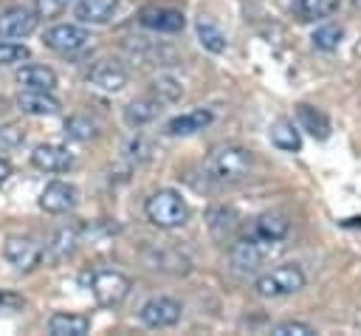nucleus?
<instances>
[{
  "mask_svg": "<svg viewBox=\"0 0 361 336\" xmlns=\"http://www.w3.org/2000/svg\"><path fill=\"white\" fill-rule=\"evenodd\" d=\"M251 169V152L245 147H217L209 158H206V175L217 184H234L243 181Z\"/></svg>",
  "mask_w": 361,
  "mask_h": 336,
  "instance_id": "nucleus-1",
  "label": "nucleus"
},
{
  "mask_svg": "<svg viewBox=\"0 0 361 336\" xmlns=\"http://www.w3.org/2000/svg\"><path fill=\"white\" fill-rule=\"evenodd\" d=\"M144 212H147V220L158 229H178L189 220V206L180 198V192H175V189L152 192L144 203Z\"/></svg>",
  "mask_w": 361,
  "mask_h": 336,
  "instance_id": "nucleus-2",
  "label": "nucleus"
},
{
  "mask_svg": "<svg viewBox=\"0 0 361 336\" xmlns=\"http://www.w3.org/2000/svg\"><path fill=\"white\" fill-rule=\"evenodd\" d=\"M279 251V243L276 240H265L259 234H251V237H237L228 248V263L248 274V271H257L265 260H271L274 254Z\"/></svg>",
  "mask_w": 361,
  "mask_h": 336,
  "instance_id": "nucleus-3",
  "label": "nucleus"
},
{
  "mask_svg": "<svg viewBox=\"0 0 361 336\" xmlns=\"http://www.w3.org/2000/svg\"><path fill=\"white\" fill-rule=\"evenodd\" d=\"M305 282H307V277H305V271H302L299 263H282V265L271 268L268 274L257 277L254 288H257L259 296L274 299V296H288V294L302 291Z\"/></svg>",
  "mask_w": 361,
  "mask_h": 336,
  "instance_id": "nucleus-4",
  "label": "nucleus"
},
{
  "mask_svg": "<svg viewBox=\"0 0 361 336\" xmlns=\"http://www.w3.org/2000/svg\"><path fill=\"white\" fill-rule=\"evenodd\" d=\"M90 291L102 308H116L130 294V277L116 271V268H99L90 277Z\"/></svg>",
  "mask_w": 361,
  "mask_h": 336,
  "instance_id": "nucleus-5",
  "label": "nucleus"
},
{
  "mask_svg": "<svg viewBox=\"0 0 361 336\" xmlns=\"http://www.w3.org/2000/svg\"><path fill=\"white\" fill-rule=\"evenodd\" d=\"M42 42H45V48H51L56 54H76V51L87 48L90 31L82 23H59V25L45 31Z\"/></svg>",
  "mask_w": 361,
  "mask_h": 336,
  "instance_id": "nucleus-6",
  "label": "nucleus"
},
{
  "mask_svg": "<svg viewBox=\"0 0 361 336\" xmlns=\"http://www.w3.org/2000/svg\"><path fill=\"white\" fill-rule=\"evenodd\" d=\"M180 316H183V305H180L178 299H172V296H152V299H147V302L141 305V311H138V319H141L147 328H152V330L172 328V325L180 322Z\"/></svg>",
  "mask_w": 361,
  "mask_h": 336,
  "instance_id": "nucleus-7",
  "label": "nucleus"
},
{
  "mask_svg": "<svg viewBox=\"0 0 361 336\" xmlns=\"http://www.w3.org/2000/svg\"><path fill=\"white\" fill-rule=\"evenodd\" d=\"M39 25V14L25 6L6 8L0 14V40H25Z\"/></svg>",
  "mask_w": 361,
  "mask_h": 336,
  "instance_id": "nucleus-8",
  "label": "nucleus"
},
{
  "mask_svg": "<svg viewBox=\"0 0 361 336\" xmlns=\"http://www.w3.org/2000/svg\"><path fill=\"white\" fill-rule=\"evenodd\" d=\"M3 257L17 271H34L42 263V246L31 237H8L3 246Z\"/></svg>",
  "mask_w": 361,
  "mask_h": 336,
  "instance_id": "nucleus-9",
  "label": "nucleus"
},
{
  "mask_svg": "<svg viewBox=\"0 0 361 336\" xmlns=\"http://www.w3.org/2000/svg\"><path fill=\"white\" fill-rule=\"evenodd\" d=\"M76 203H79V189L68 181H51L39 192V209H45L48 215H65Z\"/></svg>",
  "mask_w": 361,
  "mask_h": 336,
  "instance_id": "nucleus-10",
  "label": "nucleus"
},
{
  "mask_svg": "<svg viewBox=\"0 0 361 336\" xmlns=\"http://www.w3.org/2000/svg\"><path fill=\"white\" fill-rule=\"evenodd\" d=\"M76 246H79V229H76V226H62V229H56V232L51 234V240L45 243V248H42V263H48V265H62L65 260L73 257Z\"/></svg>",
  "mask_w": 361,
  "mask_h": 336,
  "instance_id": "nucleus-11",
  "label": "nucleus"
},
{
  "mask_svg": "<svg viewBox=\"0 0 361 336\" xmlns=\"http://www.w3.org/2000/svg\"><path fill=\"white\" fill-rule=\"evenodd\" d=\"M138 23L149 31H164V34H175V31H183L186 25V17L178 11V8H164V6H149L138 14Z\"/></svg>",
  "mask_w": 361,
  "mask_h": 336,
  "instance_id": "nucleus-12",
  "label": "nucleus"
},
{
  "mask_svg": "<svg viewBox=\"0 0 361 336\" xmlns=\"http://www.w3.org/2000/svg\"><path fill=\"white\" fill-rule=\"evenodd\" d=\"M87 82L96 85L99 90L116 93V90H121V88H127L130 79H127V71H124L121 65H116V62H110V59H99V62L90 65Z\"/></svg>",
  "mask_w": 361,
  "mask_h": 336,
  "instance_id": "nucleus-13",
  "label": "nucleus"
},
{
  "mask_svg": "<svg viewBox=\"0 0 361 336\" xmlns=\"http://www.w3.org/2000/svg\"><path fill=\"white\" fill-rule=\"evenodd\" d=\"M31 164L42 172H68L73 167V155L59 144H37L31 152Z\"/></svg>",
  "mask_w": 361,
  "mask_h": 336,
  "instance_id": "nucleus-14",
  "label": "nucleus"
},
{
  "mask_svg": "<svg viewBox=\"0 0 361 336\" xmlns=\"http://www.w3.org/2000/svg\"><path fill=\"white\" fill-rule=\"evenodd\" d=\"M116 8H118V0H76L73 17L82 25H104L113 20Z\"/></svg>",
  "mask_w": 361,
  "mask_h": 336,
  "instance_id": "nucleus-15",
  "label": "nucleus"
},
{
  "mask_svg": "<svg viewBox=\"0 0 361 336\" xmlns=\"http://www.w3.org/2000/svg\"><path fill=\"white\" fill-rule=\"evenodd\" d=\"M48 333L51 336H87L90 333V316L56 311L48 319Z\"/></svg>",
  "mask_w": 361,
  "mask_h": 336,
  "instance_id": "nucleus-16",
  "label": "nucleus"
},
{
  "mask_svg": "<svg viewBox=\"0 0 361 336\" xmlns=\"http://www.w3.org/2000/svg\"><path fill=\"white\" fill-rule=\"evenodd\" d=\"M212 121H214L212 110L197 107V110H189V113L172 116V119L166 121V133H169V136H192V133H200L203 127H209Z\"/></svg>",
  "mask_w": 361,
  "mask_h": 336,
  "instance_id": "nucleus-17",
  "label": "nucleus"
},
{
  "mask_svg": "<svg viewBox=\"0 0 361 336\" xmlns=\"http://www.w3.org/2000/svg\"><path fill=\"white\" fill-rule=\"evenodd\" d=\"M17 107L28 116H54V113H59V102L51 96V90H23L17 96Z\"/></svg>",
  "mask_w": 361,
  "mask_h": 336,
  "instance_id": "nucleus-18",
  "label": "nucleus"
},
{
  "mask_svg": "<svg viewBox=\"0 0 361 336\" xmlns=\"http://www.w3.org/2000/svg\"><path fill=\"white\" fill-rule=\"evenodd\" d=\"M206 223H209L212 237L223 243V240H231V237H234V232H237V226H240V217H237V212L228 209V206H214V209H209Z\"/></svg>",
  "mask_w": 361,
  "mask_h": 336,
  "instance_id": "nucleus-19",
  "label": "nucleus"
},
{
  "mask_svg": "<svg viewBox=\"0 0 361 336\" xmlns=\"http://www.w3.org/2000/svg\"><path fill=\"white\" fill-rule=\"evenodd\" d=\"M147 257H149L152 268L166 271V274H175V277H180V274H189V271H192L189 257H183V254H180V251H175V248H147Z\"/></svg>",
  "mask_w": 361,
  "mask_h": 336,
  "instance_id": "nucleus-20",
  "label": "nucleus"
},
{
  "mask_svg": "<svg viewBox=\"0 0 361 336\" xmlns=\"http://www.w3.org/2000/svg\"><path fill=\"white\" fill-rule=\"evenodd\" d=\"M296 121H299V127L307 130L316 141L330 138V119H327L319 107H313V104H296Z\"/></svg>",
  "mask_w": 361,
  "mask_h": 336,
  "instance_id": "nucleus-21",
  "label": "nucleus"
},
{
  "mask_svg": "<svg viewBox=\"0 0 361 336\" xmlns=\"http://www.w3.org/2000/svg\"><path fill=\"white\" fill-rule=\"evenodd\" d=\"M17 82L25 90H54L56 88V73L48 65H25L17 71Z\"/></svg>",
  "mask_w": 361,
  "mask_h": 336,
  "instance_id": "nucleus-22",
  "label": "nucleus"
},
{
  "mask_svg": "<svg viewBox=\"0 0 361 336\" xmlns=\"http://www.w3.org/2000/svg\"><path fill=\"white\" fill-rule=\"evenodd\" d=\"M341 6V0H293L290 8L302 23H313V20H324L330 14H336Z\"/></svg>",
  "mask_w": 361,
  "mask_h": 336,
  "instance_id": "nucleus-23",
  "label": "nucleus"
},
{
  "mask_svg": "<svg viewBox=\"0 0 361 336\" xmlns=\"http://www.w3.org/2000/svg\"><path fill=\"white\" fill-rule=\"evenodd\" d=\"M195 31H197V42H200L209 54H223V51L228 48V40H226L223 28H220L214 20L200 17V20L195 23Z\"/></svg>",
  "mask_w": 361,
  "mask_h": 336,
  "instance_id": "nucleus-24",
  "label": "nucleus"
},
{
  "mask_svg": "<svg viewBox=\"0 0 361 336\" xmlns=\"http://www.w3.org/2000/svg\"><path fill=\"white\" fill-rule=\"evenodd\" d=\"M271 144L285 150V152H299L302 150V138H299V130L293 121L288 119H279L274 127H271Z\"/></svg>",
  "mask_w": 361,
  "mask_h": 336,
  "instance_id": "nucleus-25",
  "label": "nucleus"
},
{
  "mask_svg": "<svg viewBox=\"0 0 361 336\" xmlns=\"http://www.w3.org/2000/svg\"><path fill=\"white\" fill-rule=\"evenodd\" d=\"M158 113H161L158 99H138V102H130L124 107V121L133 124V127H141V124H149Z\"/></svg>",
  "mask_w": 361,
  "mask_h": 336,
  "instance_id": "nucleus-26",
  "label": "nucleus"
},
{
  "mask_svg": "<svg viewBox=\"0 0 361 336\" xmlns=\"http://www.w3.org/2000/svg\"><path fill=\"white\" fill-rule=\"evenodd\" d=\"M288 232H290V223L282 215H259L254 220V234H259L265 240H276L279 243V240L288 237Z\"/></svg>",
  "mask_w": 361,
  "mask_h": 336,
  "instance_id": "nucleus-27",
  "label": "nucleus"
},
{
  "mask_svg": "<svg viewBox=\"0 0 361 336\" xmlns=\"http://www.w3.org/2000/svg\"><path fill=\"white\" fill-rule=\"evenodd\" d=\"M96 133H99L96 121L85 113H73L65 119V136H71L73 141H90V138H96Z\"/></svg>",
  "mask_w": 361,
  "mask_h": 336,
  "instance_id": "nucleus-28",
  "label": "nucleus"
},
{
  "mask_svg": "<svg viewBox=\"0 0 361 336\" xmlns=\"http://www.w3.org/2000/svg\"><path fill=\"white\" fill-rule=\"evenodd\" d=\"M341 37H344V28L336 25V23H322V25L310 34V40H313V45H316L319 51H336V48L341 45Z\"/></svg>",
  "mask_w": 361,
  "mask_h": 336,
  "instance_id": "nucleus-29",
  "label": "nucleus"
},
{
  "mask_svg": "<svg viewBox=\"0 0 361 336\" xmlns=\"http://www.w3.org/2000/svg\"><path fill=\"white\" fill-rule=\"evenodd\" d=\"M180 93H183V85H180L178 79H172V76H158V79L152 82V99H158L161 104L178 102Z\"/></svg>",
  "mask_w": 361,
  "mask_h": 336,
  "instance_id": "nucleus-30",
  "label": "nucleus"
},
{
  "mask_svg": "<svg viewBox=\"0 0 361 336\" xmlns=\"http://www.w3.org/2000/svg\"><path fill=\"white\" fill-rule=\"evenodd\" d=\"M28 56H31L28 45H23L17 40H0V65H14V62H23Z\"/></svg>",
  "mask_w": 361,
  "mask_h": 336,
  "instance_id": "nucleus-31",
  "label": "nucleus"
},
{
  "mask_svg": "<svg viewBox=\"0 0 361 336\" xmlns=\"http://www.w3.org/2000/svg\"><path fill=\"white\" fill-rule=\"evenodd\" d=\"M73 3H76V0H34V11H37L39 17H45V20H54V17H59L62 11H68Z\"/></svg>",
  "mask_w": 361,
  "mask_h": 336,
  "instance_id": "nucleus-32",
  "label": "nucleus"
},
{
  "mask_svg": "<svg viewBox=\"0 0 361 336\" xmlns=\"http://www.w3.org/2000/svg\"><path fill=\"white\" fill-rule=\"evenodd\" d=\"M274 336H313L316 330L307 325V322H282L271 330Z\"/></svg>",
  "mask_w": 361,
  "mask_h": 336,
  "instance_id": "nucleus-33",
  "label": "nucleus"
},
{
  "mask_svg": "<svg viewBox=\"0 0 361 336\" xmlns=\"http://www.w3.org/2000/svg\"><path fill=\"white\" fill-rule=\"evenodd\" d=\"M25 141V130L17 124H0V147H20Z\"/></svg>",
  "mask_w": 361,
  "mask_h": 336,
  "instance_id": "nucleus-34",
  "label": "nucleus"
},
{
  "mask_svg": "<svg viewBox=\"0 0 361 336\" xmlns=\"http://www.w3.org/2000/svg\"><path fill=\"white\" fill-rule=\"evenodd\" d=\"M8 178H11V164H8L6 158H0V186H3Z\"/></svg>",
  "mask_w": 361,
  "mask_h": 336,
  "instance_id": "nucleus-35",
  "label": "nucleus"
},
{
  "mask_svg": "<svg viewBox=\"0 0 361 336\" xmlns=\"http://www.w3.org/2000/svg\"><path fill=\"white\" fill-rule=\"evenodd\" d=\"M353 6H361V0H353Z\"/></svg>",
  "mask_w": 361,
  "mask_h": 336,
  "instance_id": "nucleus-36",
  "label": "nucleus"
}]
</instances>
